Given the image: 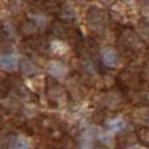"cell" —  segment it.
Returning <instances> with one entry per match:
<instances>
[{
	"mask_svg": "<svg viewBox=\"0 0 149 149\" xmlns=\"http://www.w3.org/2000/svg\"><path fill=\"white\" fill-rule=\"evenodd\" d=\"M137 28H139V33H140V36H141V38L149 39V22H148V20H145V18L140 20Z\"/></svg>",
	"mask_w": 149,
	"mask_h": 149,
	"instance_id": "obj_9",
	"label": "cell"
},
{
	"mask_svg": "<svg viewBox=\"0 0 149 149\" xmlns=\"http://www.w3.org/2000/svg\"><path fill=\"white\" fill-rule=\"evenodd\" d=\"M18 60L13 54H3L0 55V68L4 71H15L17 68Z\"/></svg>",
	"mask_w": 149,
	"mask_h": 149,
	"instance_id": "obj_3",
	"label": "cell"
},
{
	"mask_svg": "<svg viewBox=\"0 0 149 149\" xmlns=\"http://www.w3.org/2000/svg\"><path fill=\"white\" fill-rule=\"evenodd\" d=\"M137 135H139L140 141H141L143 144H145V145H148V147H149V128H141V130H139Z\"/></svg>",
	"mask_w": 149,
	"mask_h": 149,
	"instance_id": "obj_13",
	"label": "cell"
},
{
	"mask_svg": "<svg viewBox=\"0 0 149 149\" xmlns=\"http://www.w3.org/2000/svg\"><path fill=\"white\" fill-rule=\"evenodd\" d=\"M139 118L141 122L149 124V109H143L139 111Z\"/></svg>",
	"mask_w": 149,
	"mask_h": 149,
	"instance_id": "obj_14",
	"label": "cell"
},
{
	"mask_svg": "<svg viewBox=\"0 0 149 149\" xmlns=\"http://www.w3.org/2000/svg\"><path fill=\"white\" fill-rule=\"evenodd\" d=\"M89 21L92 24H97V25H103V24L106 22V20H107V17H106V13L102 12V10L97 9V8H94V9L89 10Z\"/></svg>",
	"mask_w": 149,
	"mask_h": 149,
	"instance_id": "obj_5",
	"label": "cell"
},
{
	"mask_svg": "<svg viewBox=\"0 0 149 149\" xmlns=\"http://www.w3.org/2000/svg\"><path fill=\"white\" fill-rule=\"evenodd\" d=\"M92 144H93V139L89 134H84L80 139V147L81 149H90L92 148Z\"/></svg>",
	"mask_w": 149,
	"mask_h": 149,
	"instance_id": "obj_12",
	"label": "cell"
},
{
	"mask_svg": "<svg viewBox=\"0 0 149 149\" xmlns=\"http://www.w3.org/2000/svg\"><path fill=\"white\" fill-rule=\"evenodd\" d=\"M120 43L123 45V47H126V50H137L139 47H141L140 38L132 30H130V29H126L122 33Z\"/></svg>",
	"mask_w": 149,
	"mask_h": 149,
	"instance_id": "obj_1",
	"label": "cell"
},
{
	"mask_svg": "<svg viewBox=\"0 0 149 149\" xmlns=\"http://www.w3.org/2000/svg\"><path fill=\"white\" fill-rule=\"evenodd\" d=\"M101 58H102V63L106 67H115L118 63V54L113 47H106L101 52Z\"/></svg>",
	"mask_w": 149,
	"mask_h": 149,
	"instance_id": "obj_2",
	"label": "cell"
},
{
	"mask_svg": "<svg viewBox=\"0 0 149 149\" xmlns=\"http://www.w3.org/2000/svg\"><path fill=\"white\" fill-rule=\"evenodd\" d=\"M98 137H100V140L106 145V147L113 148L114 145H115V139L113 137V135L106 134V132H101L100 136H98Z\"/></svg>",
	"mask_w": 149,
	"mask_h": 149,
	"instance_id": "obj_11",
	"label": "cell"
},
{
	"mask_svg": "<svg viewBox=\"0 0 149 149\" xmlns=\"http://www.w3.org/2000/svg\"><path fill=\"white\" fill-rule=\"evenodd\" d=\"M107 126L111 131H122V130L126 127V122H124V119H122V118H115V119L109 122Z\"/></svg>",
	"mask_w": 149,
	"mask_h": 149,
	"instance_id": "obj_10",
	"label": "cell"
},
{
	"mask_svg": "<svg viewBox=\"0 0 149 149\" xmlns=\"http://www.w3.org/2000/svg\"><path fill=\"white\" fill-rule=\"evenodd\" d=\"M21 70H22V72L25 74H28V76H31V74L37 73V67L28 59L22 60V63H21Z\"/></svg>",
	"mask_w": 149,
	"mask_h": 149,
	"instance_id": "obj_8",
	"label": "cell"
},
{
	"mask_svg": "<svg viewBox=\"0 0 149 149\" xmlns=\"http://www.w3.org/2000/svg\"><path fill=\"white\" fill-rule=\"evenodd\" d=\"M120 82H123L124 86L128 88H136L140 84V77L134 72H123L119 77Z\"/></svg>",
	"mask_w": 149,
	"mask_h": 149,
	"instance_id": "obj_4",
	"label": "cell"
},
{
	"mask_svg": "<svg viewBox=\"0 0 149 149\" xmlns=\"http://www.w3.org/2000/svg\"><path fill=\"white\" fill-rule=\"evenodd\" d=\"M144 74L145 76H149V62L145 64V67H144Z\"/></svg>",
	"mask_w": 149,
	"mask_h": 149,
	"instance_id": "obj_15",
	"label": "cell"
},
{
	"mask_svg": "<svg viewBox=\"0 0 149 149\" xmlns=\"http://www.w3.org/2000/svg\"><path fill=\"white\" fill-rule=\"evenodd\" d=\"M50 73L55 77L62 79V77L67 73V68L58 62H52V63H50Z\"/></svg>",
	"mask_w": 149,
	"mask_h": 149,
	"instance_id": "obj_6",
	"label": "cell"
},
{
	"mask_svg": "<svg viewBox=\"0 0 149 149\" xmlns=\"http://www.w3.org/2000/svg\"><path fill=\"white\" fill-rule=\"evenodd\" d=\"M29 148H30V140L24 136H18L12 141L9 149H29Z\"/></svg>",
	"mask_w": 149,
	"mask_h": 149,
	"instance_id": "obj_7",
	"label": "cell"
}]
</instances>
